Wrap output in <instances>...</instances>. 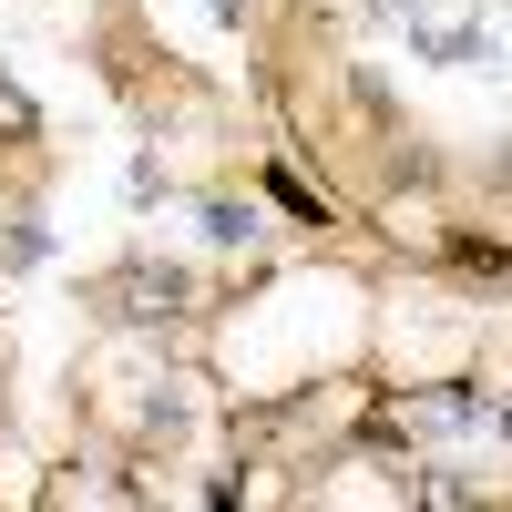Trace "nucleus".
<instances>
[{"mask_svg": "<svg viewBox=\"0 0 512 512\" xmlns=\"http://www.w3.org/2000/svg\"><path fill=\"white\" fill-rule=\"evenodd\" d=\"M205 11H216V21H236V11H246V0H205Z\"/></svg>", "mask_w": 512, "mask_h": 512, "instance_id": "nucleus-1", "label": "nucleus"}]
</instances>
